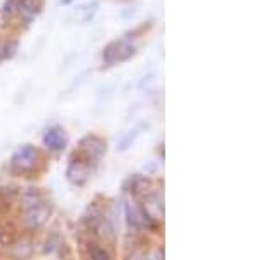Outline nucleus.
I'll use <instances>...</instances> for the list:
<instances>
[{"mask_svg":"<svg viewBox=\"0 0 261 260\" xmlns=\"http://www.w3.org/2000/svg\"><path fill=\"white\" fill-rule=\"evenodd\" d=\"M40 164H42V154H40V150L32 144L19 145L18 149L14 150V154H12V157H11V162H9L11 170L18 175L33 173Z\"/></svg>","mask_w":261,"mask_h":260,"instance_id":"nucleus-1","label":"nucleus"},{"mask_svg":"<svg viewBox=\"0 0 261 260\" xmlns=\"http://www.w3.org/2000/svg\"><path fill=\"white\" fill-rule=\"evenodd\" d=\"M134 53H136V48L130 44L129 39L113 40L103 49V63L107 66L119 65V63H124L129 58H133Z\"/></svg>","mask_w":261,"mask_h":260,"instance_id":"nucleus-4","label":"nucleus"},{"mask_svg":"<svg viewBox=\"0 0 261 260\" xmlns=\"http://www.w3.org/2000/svg\"><path fill=\"white\" fill-rule=\"evenodd\" d=\"M91 170H92V166L89 162H86L81 156L75 154V156L71 157L68 168H66V178H68V182L71 185L84 187L91 178Z\"/></svg>","mask_w":261,"mask_h":260,"instance_id":"nucleus-5","label":"nucleus"},{"mask_svg":"<svg viewBox=\"0 0 261 260\" xmlns=\"http://www.w3.org/2000/svg\"><path fill=\"white\" fill-rule=\"evenodd\" d=\"M89 260H112V255L105 246L91 245L89 246Z\"/></svg>","mask_w":261,"mask_h":260,"instance_id":"nucleus-9","label":"nucleus"},{"mask_svg":"<svg viewBox=\"0 0 261 260\" xmlns=\"http://www.w3.org/2000/svg\"><path fill=\"white\" fill-rule=\"evenodd\" d=\"M125 260H148V258H146V253L141 248H136V250L129 251Z\"/></svg>","mask_w":261,"mask_h":260,"instance_id":"nucleus-12","label":"nucleus"},{"mask_svg":"<svg viewBox=\"0 0 261 260\" xmlns=\"http://www.w3.org/2000/svg\"><path fill=\"white\" fill-rule=\"evenodd\" d=\"M18 0H6L2 7V19L4 21H9L12 16L18 14Z\"/></svg>","mask_w":261,"mask_h":260,"instance_id":"nucleus-10","label":"nucleus"},{"mask_svg":"<svg viewBox=\"0 0 261 260\" xmlns=\"http://www.w3.org/2000/svg\"><path fill=\"white\" fill-rule=\"evenodd\" d=\"M42 144L49 152H61L68 145V135L61 126H50L42 136Z\"/></svg>","mask_w":261,"mask_h":260,"instance_id":"nucleus-6","label":"nucleus"},{"mask_svg":"<svg viewBox=\"0 0 261 260\" xmlns=\"http://www.w3.org/2000/svg\"><path fill=\"white\" fill-rule=\"evenodd\" d=\"M6 243H7V236H6V230H4L2 227H0V250L6 246Z\"/></svg>","mask_w":261,"mask_h":260,"instance_id":"nucleus-13","label":"nucleus"},{"mask_svg":"<svg viewBox=\"0 0 261 260\" xmlns=\"http://www.w3.org/2000/svg\"><path fill=\"white\" fill-rule=\"evenodd\" d=\"M53 211H54L53 203H49V201L44 198V199H40L39 203L23 209V220L28 229L39 230L49 222V219L53 217Z\"/></svg>","mask_w":261,"mask_h":260,"instance_id":"nucleus-2","label":"nucleus"},{"mask_svg":"<svg viewBox=\"0 0 261 260\" xmlns=\"http://www.w3.org/2000/svg\"><path fill=\"white\" fill-rule=\"evenodd\" d=\"M33 255V246L28 240H21L11 245V257L14 260H28Z\"/></svg>","mask_w":261,"mask_h":260,"instance_id":"nucleus-8","label":"nucleus"},{"mask_svg":"<svg viewBox=\"0 0 261 260\" xmlns=\"http://www.w3.org/2000/svg\"><path fill=\"white\" fill-rule=\"evenodd\" d=\"M21 2H24V0H18V4H21Z\"/></svg>","mask_w":261,"mask_h":260,"instance_id":"nucleus-14","label":"nucleus"},{"mask_svg":"<svg viewBox=\"0 0 261 260\" xmlns=\"http://www.w3.org/2000/svg\"><path fill=\"white\" fill-rule=\"evenodd\" d=\"M16 49H18V42L7 40L6 44L0 48V60H11V58L16 54Z\"/></svg>","mask_w":261,"mask_h":260,"instance_id":"nucleus-11","label":"nucleus"},{"mask_svg":"<svg viewBox=\"0 0 261 260\" xmlns=\"http://www.w3.org/2000/svg\"><path fill=\"white\" fill-rule=\"evenodd\" d=\"M39 12H40V2H37V0H24V2H21L18 6V14L21 16V19H23V23L27 27L37 18Z\"/></svg>","mask_w":261,"mask_h":260,"instance_id":"nucleus-7","label":"nucleus"},{"mask_svg":"<svg viewBox=\"0 0 261 260\" xmlns=\"http://www.w3.org/2000/svg\"><path fill=\"white\" fill-rule=\"evenodd\" d=\"M105 154H107V141H105V138H101L98 135L84 136L81 144H79L77 156H81L91 166L98 164L101 159L105 157Z\"/></svg>","mask_w":261,"mask_h":260,"instance_id":"nucleus-3","label":"nucleus"}]
</instances>
